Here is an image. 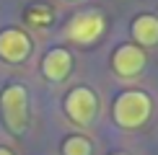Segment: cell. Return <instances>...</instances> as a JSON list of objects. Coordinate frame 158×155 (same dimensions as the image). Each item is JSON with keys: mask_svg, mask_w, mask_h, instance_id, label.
I'll use <instances>...</instances> for the list:
<instances>
[{"mask_svg": "<svg viewBox=\"0 0 158 155\" xmlns=\"http://www.w3.org/2000/svg\"><path fill=\"white\" fill-rule=\"evenodd\" d=\"M60 153L62 155H91L94 147H91L88 137H83V134H70V137H65Z\"/></svg>", "mask_w": 158, "mask_h": 155, "instance_id": "cell-9", "label": "cell"}, {"mask_svg": "<svg viewBox=\"0 0 158 155\" xmlns=\"http://www.w3.org/2000/svg\"><path fill=\"white\" fill-rule=\"evenodd\" d=\"M0 116L10 134H23L29 127V93L23 85H8L0 93Z\"/></svg>", "mask_w": 158, "mask_h": 155, "instance_id": "cell-1", "label": "cell"}, {"mask_svg": "<svg viewBox=\"0 0 158 155\" xmlns=\"http://www.w3.org/2000/svg\"><path fill=\"white\" fill-rule=\"evenodd\" d=\"M150 111H153L150 96H145L143 90H124L114 101V121L124 129L143 127L148 121Z\"/></svg>", "mask_w": 158, "mask_h": 155, "instance_id": "cell-2", "label": "cell"}, {"mask_svg": "<svg viewBox=\"0 0 158 155\" xmlns=\"http://www.w3.org/2000/svg\"><path fill=\"white\" fill-rule=\"evenodd\" d=\"M96 111H98V98L91 88H73L65 98V114L75 121V124H91L96 119Z\"/></svg>", "mask_w": 158, "mask_h": 155, "instance_id": "cell-3", "label": "cell"}, {"mask_svg": "<svg viewBox=\"0 0 158 155\" xmlns=\"http://www.w3.org/2000/svg\"><path fill=\"white\" fill-rule=\"evenodd\" d=\"M132 36L143 47L158 44V18L156 16H137L135 23H132Z\"/></svg>", "mask_w": 158, "mask_h": 155, "instance_id": "cell-8", "label": "cell"}, {"mask_svg": "<svg viewBox=\"0 0 158 155\" xmlns=\"http://www.w3.org/2000/svg\"><path fill=\"white\" fill-rule=\"evenodd\" d=\"M73 70V57L68 49H52L47 52V57L42 60V73L47 80H65Z\"/></svg>", "mask_w": 158, "mask_h": 155, "instance_id": "cell-7", "label": "cell"}, {"mask_svg": "<svg viewBox=\"0 0 158 155\" xmlns=\"http://www.w3.org/2000/svg\"><path fill=\"white\" fill-rule=\"evenodd\" d=\"M111 65H114V73L122 78H135L143 73L145 67V52L135 44H122L119 49L111 57Z\"/></svg>", "mask_w": 158, "mask_h": 155, "instance_id": "cell-6", "label": "cell"}, {"mask_svg": "<svg viewBox=\"0 0 158 155\" xmlns=\"http://www.w3.org/2000/svg\"><path fill=\"white\" fill-rule=\"evenodd\" d=\"M114 155H127V153H114Z\"/></svg>", "mask_w": 158, "mask_h": 155, "instance_id": "cell-11", "label": "cell"}, {"mask_svg": "<svg viewBox=\"0 0 158 155\" xmlns=\"http://www.w3.org/2000/svg\"><path fill=\"white\" fill-rule=\"evenodd\" d=\"M104 31V18L101 13L96 10H85V13H78L68 21V36L78 44H91L101 36Z\"/></svg>", "mask_w": 158, "mask_h": 155, "instance_id": "cell-4", "label": "cell"}, {"mask_svg": "<svg viewBox=\"0 0 158 155\" xmlns=\"http://www.w3.org/2000/svg\"><path fill=\"white\" fill-rule=\"evenodd\" d=\"M31 54V39L18 29L0 31V57L5 62H23Z\"/></svg>", "mask_w": 158, "mask_h": 155, "instance_id": "cell-5", "label": "cell"}, {"mask_svg": "<svg viewBox=\"0 0 158 155\" xmlns=\"http://www.w3.org/2000/svg\"><path fill=\"white\" fill-rule=\"evenodd\" d=\"M0 155H13V153L8 150V147H0Z\"/></svg>", "mask_w": 158, "mask_h": 155, "instance_id": "cell-10", "label": "cell"}]
</instances>
